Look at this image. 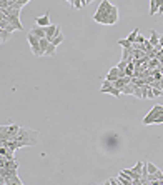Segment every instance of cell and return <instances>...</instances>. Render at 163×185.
Instances as JSON below:
<instances>
[{"label": "cell", "instance_id": "25", "mask_svg": "<svg viewBox=\"0 0 163 185\" xmlns=\"http://www.w3.org/2000/svg\"><path fill=\"white\" fill-rule=\"evenodd\" d=\"M137 42H138V43H145V42H147V38L143 37V35H140V33H138V37H137Z\"/></svg>", "mask_w": 163, "mask_h": 185}, {"label": "cell", "instance_id": "16", "mask_svg": "<svg viewBox=\"0 0 163 185\" xmlns=\"http://www.w3.org/2000/svg\"><path fill=\"white\" fill-rule=\"evenodd\" d=\"M138 33H140V28H135V30H133L132 33H130V35H128L127 38H128V40H130L132 43H135L137 42V37H138Z\"/></svg>", "mask_w": 163, "mask_h": 185}, {"label": "cell", "instance_id": "9", "mask_svg": "<svg viewBox=\"0 0 163 185\" xmlns=\"http://www.w3.org/2000/svg\"><path fill=\"white\" fill-rule=\"evenodd\" d=\"M10 38H12V32L5 30V28H0V42L5 43L7 40H10Z\"/></svg>", "mask_w": 163, "mask_h": 185}, {"label": "cell", "instance_id": "28", "mask_svg": "<svg viewBox=\"0 0 163 185\" xmlns=\"http://www.w3.org/2000/svg\"><path fill=\"white\" fill-rule=\"evenodd\" d=\"M20 2H23V3H25V5H27V3L30 2V0H20Z\"/></svg>", "mask_w": 163, "mask_h": 185}, {"label": "cell", "instance_id": "13", "mask_svg": "<svg viewBox=\"0 0 163 185\" xmlns=\"http://www.w3.org/2000/svg\"><path fill=\"white\" fill-rule=\"evenodd\" d=\"M155 97H163V90L161 89H153L150 90V94H148V99H155Z\"/></svg>", "mask_w": 163, "mask_h": 185}, {"label": "cell", "instance_id": "1", "mask_svg": "<svg viewBox=\"0 0 163 185\" xmlns=\"http://www.w3.org/2000/svg\"><path fill=\"white\" fill-rule=\"evenodd\" d=\"M38 144V132L27 127H20L18 130V137H17V145L18 148L23 147H33V145Z\"/></svg>", "mask_w": 163, "mask_h": 185}, {"label": "cell", "instance_id": "30", "mask_svg": "<svg viewBox=\"0 0 163 185\" xmlns=\"http://www.w3.org/2000/svg\"><path fill=\"white\" fill-rule=\"evenodd\" d=\"M161 90H163V80H161Z\"/></svg>", "mask_w": 163, "mask_h": 185}, {"label": "cell", "instance_id": "4", "mask_svg": "<svg viewBox=\"0 0 163 185\" xmlns=\"http://www.w3.org/2000/svg\"><path fill=\"white\" fill-rule=\"evenodd\" d=\"M58 32H62L60 25H55V23H50L49 27H45V33H47V38H49V40H52V38H54Z\"/></svg>", "mask_w": 163, "mask_h": 185}, {"label": "cell", "instance_id": "5", "mask_svg": "<svg viewBox=\"0 0 163 185\" xmlns=\"http://www.w3.org/2000/svg\"><path fill=\"white\" fill-rule=\"evenodd\" d=\"M35 22H37L38 27H49V25H50V15H49V12L44 13L42 17H37Z\"/></svg>", "mask_w": 163, "mask_h": 185}, {"label": "cell", "instance_id": "22", "mask_svg": "<svg viewBox=\"0 0 163 185\" xmlns=\"http://www.w3.org/2000/svg\"><path fill=\"white\" fill-rule=\"evenodd\" d=\"M151 87H153V89H161V80H153Z\"/></svg>", "mask_w": 163, "mask_h": 185}, {"label": "cell", "instance_id": "3", "mask_svg": "<svg viewBox=\"0 0 163 185\" xmlns=\"http://www.w3.org/2000/svg\"><path fill=\"white\" fill-rule=\"evenodd\" d=\"M160 114H163V105H153V109L148 112L145 115V119H143V125H151L153 120H155Z\"/></svg>", "mask_w": 163, "mask_h": 185}, {"label": "cell", "instance_id": "31", "mask_svg": "<svg viewBox=\"0 0 163 185\" xmlns=\"http://www.w3.org/2000/svg\"><path fill=\"white\" fill-rule=\"evenodd\" d=\"M161 22H163V18H161Z\"/></svg>", "mask_w": 163, "mask_h": 185}, {"label": "cell", "instance_id": "12", "mask_svg": "<svg viewBox=\"0 0 163 185\" xmlns=\"http://www.w3.org/2000/svg\"><path fill=\"white\" fill-rule=\"evenodd\" d=\"M112 5V3H110V0H102V3H100V7L97 8V12H100V13H105L107 12V8Z\"/></svg>", "mask_w": 163, "mask_h": 185}, {"label": "cell", "instance_id": "26", "mask_svg": "<svg viewBox=\"0 0 163 185\" xmlns=\"http://www.w3.org/2000/svg\"><path fill=\"white\" fill-rule=\"evenodd\" d=\"M92 2H93V0H83V7L88 5V3H92Z\"/></svg>", "mask_w": 163, "mask_h": 185}, {"label": "cell", "instance_id": "21", "mask_svg": "<svg viewBox=\"0 0 163 185\" xmlns=\"http://www.w3.org/2000/svg\"><path fill=\"white\" fill-rule=\"evenodd\" d=\"M72 7L78 10V8H82V7H83V3H82V0H73V2H72Z\"/></svg>", "mask_w": 163, "mask_h": 185}, {"label": "cell", "instance_id": "15", "mask_svg": "<svg viewBox=\"0 0 163 185\" xmlns=\"http://www.w3.org/2000/svg\"><path fill=\"white\" fill-rule=\"evenodd\" d=\"M52 43H54V45H57V47H58L60 45V43L62 42H63V33H62V32H58V33H57V35L54 37V38H52V40H50Z\"/></svg>", "mask_w": 163, "mask_h": 185}, {"label": "cell", "instance_id": "11", "mask_svg": "<svg viewBox=\"0 0 163 185\" xmlns=\"http://www.w3.org/2000/svg\"><path fill=\"white\" fill-rule=\"evenodd\" d=\"M49 45H50V40L49 38H40V50H42V55H45V50L49 48Z\"/></svg>", "mask_w": 163, "mask_h": 185}, {"label": "cell", "instance_id": "29", "mask_svg": "<svg viewBox=\"0 0 163 185\" xmlns=\"http://www.w3.org/2000/svg\"><path fill=\"white\" fill-rule=\"evenodd\" d=\"M67 2H68V3H70V5H72V2H73V0H67Z\"/></svg>", "mask_w": 163, "mask_h": 185}, {"label": "cell", "instance_id": "32", "mask_svg": "<svg viewBox=\"0 0 163 185\" xmlns=\"http://www.w3.org/2000/svg\"><path fill=\"white\" fill-rule=\"evenodd\" d=\"M161 74H163V72H161Z\"/></svg>", "mask_w": 163, "mask_h": 185}, {"label": "cell", "instance_id": "14", "mask_svg": "<svg viewBox=\"0 0 163 185\" xmlns=\"http://www.w3.org/2000/svg\"><path fill=\"white\" fill-rule=\"evenodd\" d=\"M148 40L151 42V45L155 47V45H158V42H160V35L156 33V30H151V35H150V38Z\"/></svg>", "mask_w": 163, "mask_h": 185}, {"label": "cell", "instance_id": "6", "mask_svg": "<svg viewBox=\"0 0 163 185\" xmlns=\"http://www.w3.org/2000/svg\"><path fill=\"white\" fill-rule=\"evenodd\" d=\"M118 74H120V70H118V67L115 65V67H112V69L108 70V74H107V77H105V79H107V80H110V82H115L117 79H120V77H118Z\"/></svg>", "mask_w": 163, "mask_h": 185}, {"label": "cell", "instance_id": "18", "mask_svg": "<svg viewBox=\"0 0 163 185\" xmlns=\"http://www.w3.org/2000/svg\"><path fill=\"white\" fill-rule=\"evenodd\" d=\"M118 43H120V45H122L123 48H132V42L128 40V38H120Z\"/></svg>", "mask_w": 163, "mask_h": 185}, {"label": "cell", "instance_id": "23", "mask_svg": "<svg viewBox=\"0 0 163 185\" xmlns=\"http://www.w3.org/2000/svg\"><path fill=\"white\" fill-rule=\"evenodd\" d=\"M5 30H8V32H12V33H13V32L17 30V27H15V25H12V23H8V25L5 27Z\"/></svg>", "mask_w": 163, "mask_h": 185}, {"label": "cell", "instance_id": "19", "mask_svg": "<svg viewBox=\"0 0 163 185\" xmlns=\"http://www.w3.org/2000/svg\"><path fill=\"white\" fill-rule=\"evenodd\" d=\"M145 163H147V167H148V173H155V172H156V170H158V168L155 167V165H153L151 162H148V160H147V162H145Z\"/></svg>", "mask_w": 163, "mask_h": 185}, {"label": "cell", "instance_id": "2", "mask_svg": "<svg viewBox=\"0 0 163 185\" xmlns=\"http://www.w3.org/2000/svg\"><path fill=\"white\" fill-rule=\"evenodd\" d=\"M27 40L30 43V48H32V53L35 57H42V50H40V38L35 37L32 32L27 33Z\"/></svg>", "mask_w": 163, "mask_h": 185}, {"label": "cell", "instance_id": "27", "mask_svg": "<svg viewBox=\"0 0 163 185\" xmlns=\"http://www.w3.org/2000/svg\"><path fill=\"white\" fill-rule=\"evenodd\" d=\"M158 43H160V45L163 47V35H160V42H158Z\"/></svg>", "mask_w": 163, "mask_h": 185}, {"label": "cell", "instance_id": "17", "mask_svg": "<svg viewBox=\"0 0 163 185\" xmlns=\"http://www.w3.org/2000/svg\"><path fill=\"white\" fill-rule=\"evenodd\" d=\"M55 50H57V45H54V43L50 42L49 48L45 50V55H49V57H54V55H55Z\"/></svg>", "mask_w": 163, "mask_h": 185}, {"label": "cell", "instance_id": "10", "mask_svg": "<svg viewBox=\"0 0 163 185\" xmlns=\"http://www.w3.org/2000/svg\"><path fill=\"white\" fill-rule=\"evenodd\" d=\"M135 89H137V85L133 84V82H130V84H127L125 87H123L122 94H127V95H133V92H135Z\"/></svg>", "mask_w": 163, "mask_h": 185}, {"label": "cell", "instance_id": "7", "mask_svg": "<svg viewBox=\"0 0 163 185\" xmlns=\"http://www.w3.org/2000/svg\"><path fill=\"white\" fill-rule=\"evenodd\" d=\"M30 32H32L35 37H38V38H45V37H47V33H45V27H38V25H37V27H33Z\"/></svg>", "mask_w": 163, "mask_h": 185}, {"label": "cell", "instance_id": "20", "mask_svg": "<svg viewBox=\"0 0 163 185\" xmlns=\"http://www.w3.org/2000/svg\"><path fill=\"white\" fill-rule=\"evenodd\" d=\"M142 168H143V162H137V165L132 170H133V172H137V173H142Z\"/></svg>", "mask_w": 163, "mask_h": 185}, {"label": "cell", "instance_id": "24", "mask_svg": "<svg viewBox=\"0 0 163 185\" xmlns=\"http://www.w3.org/2000/svg\"><path fill=\"white\" fill-rule=\"evenodd\" d=\"M153 124H163V114H160V115H158L156 119L153 120Z\"/></svg>", "mask_w": 163, "mask_h": 185}, {"label": "cell", "instance_id": "8", "mask_svg": "<svg viewBox=\"0 0 163 185\" xmlns=\"http://www.w3.org/2000/svg\"><path fill=\"white\" fill-rule=\"evenodd\" d=\"M112 87H113V82H110V80L105 79L103 84H102V87H100V94H110Z\"/></svg>", "mask_w": 163, "mask_h": 185}]
</instances>
